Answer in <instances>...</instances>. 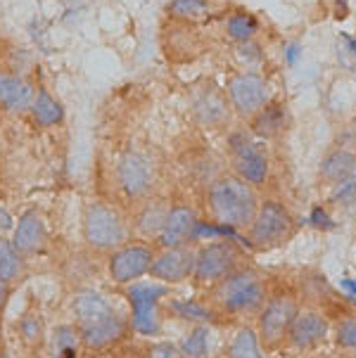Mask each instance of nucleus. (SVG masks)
I'll use <instances>...</instances> for the list:
<instances>
[{
	"label": "nucleus",
	"instance_id": "nucleus-8",
	"mask_svg": "<svg viewBox=\"0 0 356 358\" xmlns=\"http://www.w3.org/2000/svg\"><path fill=\"white\" fill-rule=\"evenodd\" d=\"M240 259H243V254H240L235 242L221 240L212 242V245H204L197 250L192 280L197 285H209L212 287L214 282H219L228 273L240 268Z\"/></svg>",
	"mask_w": 356,
	"mask_h": 358
},
{
	"label": "nucleus",
	"instance_id": "nucleus-33",
	"mask_svg": "<svg viewBox=\"0 0 356 358\" xmlns=\"http://www.w3.org/2000/svg\"><path fill=\"white\" fill-rule=\"evenodd\" d=\"M0 347H3V325H0Z\"/></svg>",
	"mask_w": 356,
	"mask_h": 358
},
{
	"label": "nucleus",
	"instance_id": "nucleus-1",
	"mask_svg": "<svg viewBox=\"0 0 356 358\" xmlns=\"http://www.w3.org/2000/svg\"><path fill=\"white\" fill-rule=\"evenodd\" d=\"M71 313L81 337V349L86 351L114 349L129 335V318L95 289H78L71 299Z\"/></svg>",
	"mask_w": 356,
	"mask_h": 358
},
{
	"label": "nucleus",
	"instance_id": "nucleus-15",
	"mask_svg": "<svg viewBox=\"0 0 356 358\" xmlns=\"http://www.w3.org/2000/svg\"><path fill=\"white\" fill-rule=\"evenodd\" d=\"M197 211L190 204L176 202L169 206V214L164 218L159 238L155 240V247H176L188 245L197 233Z\"/></svg>",
	"mask_w": 356,
	"mask_h": 358
},
{
	"label": "nucleus",
	"instance_id": "nucleus-26",
	"mask_svg": "<svg viewBox=\"0 0 356 358\" xmlns=\"http://www.w3.org/2000/svg\"><path fill=\"white\" fill-rule=\"evenodd\" d=\"M78 347H81V337H78L76 325H59L52 332V351L55 356H74Z\"/></svg>",
	"mask_w": 356,
	"mask_h": 358
},
{
	"label": "nucleus",
	"instance_id": "nucleus-34",
	"mask_svg": "<svg viewBox=\"0 0 356 358\" xmlns=\"http://www.w3.org/2000/svg\"><path fill=\"white\" fill-rule=\"evenodd\" d=\"M0 119H3V112H0Z\"/></svg>",
	"mask_w": 356,
	"mask_h": 358
},
{
	"label": "nucleus",
	"instance_id": "nucleus-21",
	"mask_svg": "<svg viewBox=\"0 0 356 358\" xmlns=\"http://www.w3.org/2000/svg\"><path fill=\"white\" fill-rule=\"evenodd\" d=\"M17 337L20 342L27 347V351H41L48 342V330H45V320L43 313L36 311V308H29V311L22 313V318L17 320Z\"/></svg>",
	"mask_w": 356,
	"mask_h": 358
},
{
	"label": "nucleus",
	"instance_id": "nucleus-28",
	"mask_svg": "<svg viewBox=\"0 0 356 358\" xmlns=\"http://www.w3.org/2000/svg\"><path fill=\"white\" fill-rule=\"evenodd\" d=\"M183 356H207V330H195L192 335L185 339L183 349H180Z\"/></svg>",
	"mask_w": 356,
	"mask_h": 358
},
{
	"label": "nucleus",
	"instance_id": "nucleus-32",
	"mask_svg": "<svg viewBox=\"0 0 356 358\" xmlns=\"http://www.w3.org/2000/svg\"><path fill=\"white\" fill-rule=\"evenodd\" d=\"M10 292H12V289L8 287V285L0 282V313L5 311V304H8V299H10Z\"/></svg>",
	"mask_w": 356,
	"mask_h": 358
},
{
	"label": "nucleus",
	"instance_id": "nucleus-3",
	"mask_svg": "<svg viewBox=\"0 0 356 358\" xmlns=\"http://www.w3.org/2000/svg\"><path fill=\"white\" fill-rule=\"evenodd\" d=\"M207 209L214 223L226 228H250L259 209L255 185L240 176H216L207 185Z\"/></svg>",
	"mask_w": 356,
	"mask_h": 358
},
{
	"label": "nucleus",
	"instance_id": "nucleus-23",
	"mask_svg": "<svg viewBox=\"0 0 356 358\" xmlns=\"http://www.w3.org/2000/svg\"><path fill=\"white\" fill-rule=\"evenodd\" d=\"M29 112L34 114V119L38 121L41 126H57L62 121V105L52 98L50 90L38 86L36 88V95H34V102L29 107Z\"/></svg>",
	"mask_w": 356,
	"mask_h": 358
},
{
	"label": "nucleus",
	"instance_id": "nucleus-25",
	"mask_svg": "<svg viewBox=\"0 0 356 358\" xmlns=\"http://www.w3.org/2000/svg\"><path fill=\"white\" fill-rule=\"evenodd\" d=\"M228 356L233 358H257L262 356V342H259L257 332L250 330V327H243V330L235 335V339L228 347Z\"/></svg>",
	"mask_w": 356,
	"mask_h": 358
},
{
	"label": "nucleus",
	"instance_id": "nucleus-16",
	"mask_svg": "<svg viewBox=\"0 0 356 358\" xmlns=\"http://www.w3.org/2000/svg\"><path fill=\"white\" fill-rule=\"evenodd\" d=\"M36 83L20 71L0 69V112L24 114L29 112L36 95Z\"/></svg>",
	"mask_w": 356,
	"mask_h": 358
},
{
	"label": "nucleus",
	"instance_id": "nucleus-19",
	"mask_svg": "<svg viewBox=\"0 0 356 358\" xmlns=\"http://www.w3.org/2000/svg\"><path fill=\"white\" fill-rule=\"evenodd\" d=\"M328 335V323L323 315L318 313H299L294 315L292 325H290L287 339L294 349H313L321 344Z\"/></svg>",
	"mask_w": 356,
	"mask_h": 358
},
{
	"label": "nucleus",
	"instance_id": "nucleus-17",
	"mask_svg": "<svg viewBox=\"0 0 356 358\" xmlns=\"http://www.w3.org/2000/svg\"><path fill=\"white\" fill-rule=\"evenodd\" d=\"M12 245L20 250L27 259L38 257V254L45 252L48 247V228L43 221V214L38 209H27L20 216L15 226V233H12Z\"/></svg>",
	"mask_w": 356,
	"mask_h": 358
},
{
	"label": "nucleus",
	"instance_id": "nucleus-27",
	"mask_svg": "<svg viewBox=\"0 0 356 358\" xmlns=\"http://www.w3.org/2000/svg\"><path fill=\"white\" fill-rule=\"evenodd\" d=\"M226 31L233 41H238V43H250L252 36L257 34V22L252 15L238 12V15H233L231 20L226 22Z\"/></svg>",
	"mask_w": 356,
	"mask_h": 358
},
{
	"label": "nucleus",
	"instance_id": "nucleus-2",
	"mask_svg": "<svg viewBox=\"0 0 356 358\" xmlns=\"http://www.w3.org/2000/svg\"><path fill=\"white\" fill-rule=\"evenodd\" d=\"M83 245L93 254H112L117 247L134 238L129 209L110 199H93L86 204L81 216Z\"/></svg>",
	"mask_w": 356,
	"mask_h": 358
},
{
	"label": "nucleus",
	"instance_id": "nucleus-29",
	"mask_svg": "<svg viewBox=\"0 0 356 358\" xmlns=\"http://www.w3.org/2000/svg\"><path fill=\"white\" fill-rule=\"evenodd\" d=\"M337 344L347 351H356V318H347L337 325Z\"/></svg>",
	"mask_w": 356,
	"mask_h": 358
},
{
	"label": "nucleus",
	"instance_id": "nucleus-18",
	"mask_svg": "<svg viewBox=\"0 0 356 358\" xmlns=\"http://www.w3.org/2000/svg\"><path fill=\"white\" fill-rule=\"evenodd\" d=\"M162 45H164L166 57L173 59V62L192 59L200 52V38H197L195 29L188 22L171 20V27H166L164 36H162Z\"/></svg>",
	"mask_w": 356,
	"mask_h": 358
},
{
	"label": "nucleus",
	"instance_id": "nucleus-10",
	"mask_svg": "<svg viewBox=\"0 0 356 358\" xmlns=\"http://www.w3.org/2000/svg\"><path fill=\"white\" fill-rule=\"evenodd\" d=\"M297 301L292 296H273L259 311V342L266 349H278L287 339L290 325L297 315Z\"/></svg>",
	"mask_w": 356,
	"mask_h": 358
},
{
	"label": "nucleus",
	"instance_id": "nucleus-13",
	"mask_svg": "<svg viewBox=\"0 0 356 358\" xmlns=\"http://www.w3.org/2000/svg\"><path fill=\"white\" fill-rule=\"evenodd\" d=\"M169 206H171V202L166 197L157 195V192L131 206L129 216H131V226H134V238L148 240L155 245V240L162 233V226H164Z\"/></svg>",
	"mask_w": 356,
	"mask_h": 358
},
{
	"label": "nucleus",
	"instance_id": "nucleus-30",
	"mask_svg": "<svg viewBox=\"0 0 356 358\" xmlns=\"http://www.w3.org/2000/svg\"><path fill=\"white\" fill-rule=\"evenodd\" d=\"M340 187L335 190V195L333 199L337 204H342V206H352L356 204V178L352 176V178H347V180H342V183H337Z\"/></svg>",
	"mask_w": 356,
	"mask_h": 358
},
{
	"label": "nucleus",
	"instance_id": "nucleus-5",
	"mask_svg": "<svg viewBox=\"0 0 356 358\" xmlns=\"http://www.w3.org/2000/svg\"><path fill=\"white\" fill-rule=\"evenodd\" d=\"M114 183L122 199L134 206L141 199L157 192L159 185V164L145 148H129L114 162Z\"/></svg>",
	"mask_w": 356,
	"mask_h": 358
},
{
	"label": "nucleus",
	"instance_id": "nucleus-31",
	"mask_svg": "<svg viewBox=\"0 0 356 358\" xmlns=\"http://www.w3.org/2000/svg\"><path fill=\"white\" fill-rule=\"evenodd\" d=\"M150 356H183V354H180V349L176 347V344L164 342V344H155V347H150Z\"/></svg>",
	"mask_w": 356,
	"mask_h": 358
},
{
	"label": "nucleus",
	"instance_id": "nucleus-7",
	"mask_svg": "<svg viewBox=\"0 0 356 358\" xmlns=\"http://www.w3.org/2000/svg\"><path fill=\"white\" fill-rule=\"evenodd\" d=\"M294 221L290 211L276 199H266L259 204L255 218L250 223V240L259 250H271V247L283 245L292 235Z\"/></svg>",
	"mask_w": 356,
	"mask_h": 358
},
{
	"label": "nucleus",
	"instance_id": "nucleus-14",
	"mask_svg": "<svg viewBox=\"0 0 356 358\" xmlns=\"http://www.w3.org/2000/svg\"><path fill=\"white\" fill-rule=\"evenodd\" d=\"M231 159L235 166V173L250 185H262L269 173V159L259 150V145L247 141L245 136L235 133L231 138Z\"/></svg>",
	"mask_w": 356,
	"mask_h": 358
},
{
	"label": "nucleus",
	"instance_id": "nucleus-24",
	"mask_svg": "<svg viewBox=\"0 0 356 358\" xmlns=\"http://www.w3.org/2000/svg\"><path fill=\"white\" fill-rule=\"evenodd\" d=\"M209 15V0H171L166 5V17L176 22L195 24Z\"/></svg>",
	"mask_w": 356,
	"mask_h": 358
},
{
	"label": "nucleus",
	"instance_id": "nucleus-22",
	"mask_svg": "<svg viewBox=\"0 0 356 358\" xmlns=\"http://www.w3.org/2000/svg\"><path fill=\"white\" fill-rule=\"evenodd\" d=\"M354 173H356V155L345 148L330 152L321 164V176L328 183H342V180L352 178Z\"/></svg>",
	"mask_w": 356,
	"mask_h": 358
},
{
	"label": "nucleus",
	"instance_id": "nucleus-20",
	"mask_svg": "<svg viewBox=\"0 0 356 358\" xmlns=\"http://www.w3.org/2000/svg\"><path fill=\"white\" fill-rule=\"evenodd\" d=\"M27 257L20 254L15 245H12L10 238H3L0 235V282L8 285L10 289H15L17 285L27 280Z\"/></svg>",
	"mask_w": 356,
	"mask_h": 358
},
{
	"label": "nucleus",
	"instance_id": "nucleus-6",
	"mask_svg": "<svg viewBox=\"0 0 356 358\" xmlns=\"http://www.w3.org/2000/svg\"><path fill=\"white\" fill-rule=\"evenodd\" d=\"M157 247L152 242L131 238L124 242L122 247H117L112 254H107V273H110V280L117 285H134L150 273V266L155 261Z\"/></svg>",
	"mask_w": 356,
	"mask_h": 358
},
{
	"label": "nucleus",
	"instance_id": "nucleus-4",
	"mask_svg": "<svg viewBox=\"0 0 356 358\" xmlns=\"http://www.w3.org/2000/svg\"><path fill=\"white\" fill-rule=\"evenodd\" d=\"M209 304L226 315L259 313L266 304V282L252 268H235L212 285Z\"/></svg>",
	"mask_w": 356,
	"mask_h": 358
},
{
	"label": "nucleus",
	"instance_id": "nucleus-12",
	"mask_svg": "<svg viewBox=\"0 0 356 358\" xmlns=\"http://www.w3.org/2000/svg\"><path fill=\"white\" fill-rule=\"evenodd\" d=\"M190 112L197 126L202 129H221L231 121V102L226 90L216 88L214 83L197 86L190 95Z\"/></svg>",
	"mask_w": 356,
	"mask_h": 358
},
{
	"label": "nucleus",
	"instance_id": "nucleus-9",
	"mask_svg": "<svg viewBox=\"0 0 356 358\" xmlns=\"http://www.w3.org/2000/svg\"><path fill=\"white\" fill-rule=\"evenodd\" d=\"M226 95L231 109L243 119H255L269 105V83L257 74H233L226 83Z\"/></svg>",
	"mask_w": 356,
	"mask_h": 358
},
{
	"label": "nucleus",
	"instance_id": "nucleus-11",
	"mask_svg": "<svg viewBox=\"0 0 356 358\" xmlns=\"http://www.w3.org/2000/svg\"><path fill=\"white\" fill-rule=\"evenodd\" d=\"M195 257L197 250L190 245H176V247H157L155 261L150 266V278L159 282L178 285L192 278L195 271Z\"/></svg>",
	"mask_w": 356,
	"mask_h": 358
}]
</instances>
